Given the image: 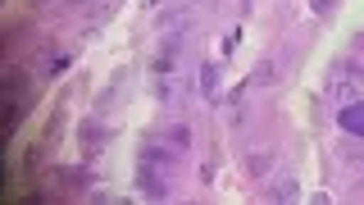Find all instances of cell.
<instances>
[{
    "mask_svg": "<svg viewBox=\"0 0 364 205\" xmlns=\"http://www.w3.org/2000/svg\"><path fill=\"white\" fill-rule=\"evenodd\" d=\"M337 123H341V128H346V132L364 137V105H346V110L337 114Z\"/></svg>",
    "mask_w": 364,
    "mask_h": 205,
    "instance_id": "obj_1",
    "label": "cell"
}]
</instances>
